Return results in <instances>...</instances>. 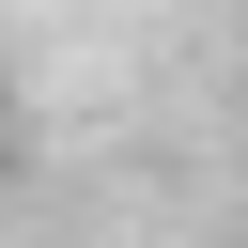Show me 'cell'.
<instances>
[{
  "label": "cell",
  "mask_w": 248,
  "mask_h": 248,
  "mask_svg": "<svg viewBox=\"0 0 248 248\" xmlns=\"http://www.w3.org/2000/svg\"><path fill=\"white\" fill-rule=\"evenodd\" d=\"M0 140H16V78H0Z\"/></svg>",
  "instance_id": "cell-1"
}]
</instances>
